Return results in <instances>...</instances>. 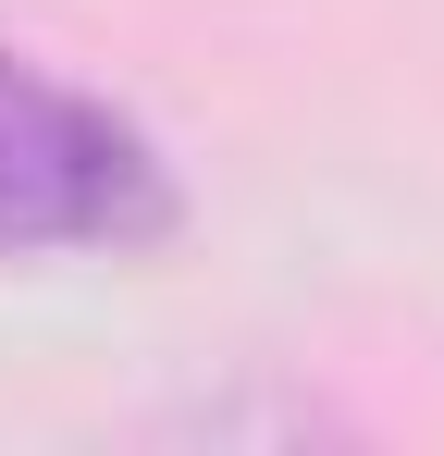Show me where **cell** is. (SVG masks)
<instances>
[{"label":"cell","instance_id":"cell-1","mask_svg":"<svg viewBox=\"0 0 444 456\" xmlns=\"http://www.w3.org/2000/svg\"><path fill=\"white\" fill-rule=\"evenodd\" d=\"M173 223V185L99 99L0 62V247H136Z\"/></svg>","mask_w":444,"mask_h":456}]
</instances>
